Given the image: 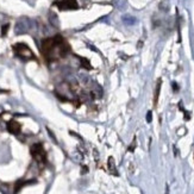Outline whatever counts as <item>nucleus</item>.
Listing matches in <instances>:
<instances>
[{"label": "nucleus", "instance_id": "obj_1", "mask_svg": "<svg viewBox=\"0 0 194 194\" xmlns=\"http://www.w3.org/2000/svg\"><path fill=\"white\" fill-rule=\"evenodd\" d=\"M13 51H15V54L19 58H22L24 61H29V60H35L36 58L35 55H34V53H32V50L26 44H24V43H17V44H15L13 45Z\"/></svg>", "mask_w": 194, "mask_h": 194}, {"label": "nucleus", "instance_id": "obj_2", "mask_svg": "<svg viewBox=\"0 0 194 194\" xmlns=\"http://www.w3.org/2000/svg\"><path fill=\"white\" fill-rule=\"evenodd\" d=\"M31 155L32 157L38 162V163H45L47 161V155H45V151L43 149V145L37 143V144H34L31 147Z\"/></svg>", "mask_w": 194, "mask_h": 194}, {"label": "nucleus", "instance_id": "obj_3", "mask_svg": "<svg viewBox=\"0 0 194 194\" xmlns=\"http://www.w3.org/2000/svg\"><path fill=\"white\" fill-rule=\"evenodd\" d=\"M55 5L60 10H76L79 7L76 0H56Z\"/></svg>", "mask_w": 194, "mask_h": 194}, {"label": "nucleus", "instance_id": "obj_4", "mask_svg": "<svg viewBox=\"0 0 194 194\" xmlns=\"http://www.w3.org/2000/svg\"><path fill=\"white\" fill-rule=\"evenodd\" d=\"M20 129H22L20 124L18 122H16V120H10L9 124H7V130L13 135H18L20 132Z\"/></svg>", "mask_w": 194, "mask_h": 194}, {"label": "nucleus", "instance_id": "obj_5", "mask_svg": "<svg viewBox=\"0 0 194 194\" xmlns=\"http://www.w3.org/2000/svg\"><path fill=\"white\" fill-rule=\"evenodd\" d=\"M161 83H162V80L158 79L157 80V83H156V88H155V94H154V106H156L157 105V101H158L160 90H161Z\"/></svg>", "mask_w": 194, "mask_h": 194}, {"label": "nucleus", "instance_id": "obj_6", "mask_svg": "<svg viewBox=\"0 0 194 194\" xmlns=\"http://www.w3.org/2000/svg\"><path fill=\"white\" fill-rule=\"evenodd\" d=\"M107 167H109V170H110L111 174H113V175H118V173H117V168H116V163H115L113 157H109Z\"/></svg>", "mask_w": 194, "mask_h": 194}, {"label": "nucleus", "instance_id": "obj_7", "mask_svg": "<svg viewBox=\"0 0 194 194\" xmlns=\"http://www.w3.org/2000/svg\"><path fill=\"white\" fill-rule=\"evenodd\" d=\"M147 122H148V123L151 122V112H150V111H149L148 115H147Z\"/></svg>", "mask_w": 194, "mask_h": 194}, {"label": "nucleus", "instance_id": "obj_8", "mask_svg": "<svg viewBox=\"0 0 194 194\" xmlns=\"http://www.w3.org/2000/svg\"><path fill=\"white\" fill-rule=\"evenodd\" d=\"M7 29H9V25H4V28H3V35H5L7 32Z\"/></svg>", "mask_w": 194, "mask_h": 194}]
</instances>
